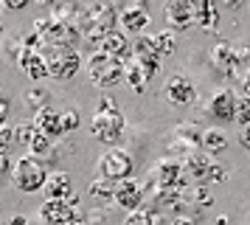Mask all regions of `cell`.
<instances>
[{"mask_svg": "<svg viewBox=\"0 0 250 225\" xmlns=\"http://www.w3.org/2000/svg\"><path fill=\"white\" fill-rule=\"evenodd\" d=\"M211 163H214V155H208L205 149H197V152H191V155H186V158H183L186 178H188V180H205Z\"/></svg>", "mask_w": 250, "mask_h": 225, "instance_id": "603a6c76", "label": "cell"}, {"mask_svg": "<svg viewBox=\"0 0 250 225\" xmlns=\"http://www.w3.org/2000/svg\"><path fill=\"white\" fill-rule=\"evenodd\" d=\"M228 146V135L222 127H205L203 130V149L208 155H219Z\"/></svg>", "mask_w": 250, "mask_h": 225, "instance_id": "484cf974", "label": "cell"}, {"mask_svg": "<svg viewBox=\"0 0 250 225\" xmlns=\"http://www.w3.org/2000/svg\"><path fill=\"white\" fill-rule=\"evenodd\" d=\"M28 3H34V0H0L3 11H23Z\"/></svg>", "mask_w": 250, "mask_h": 225, "instance_id": "d590c367", "label": "cell"}, {"mask_svg": "<svg viewBox=\"0 0 250 225\" xmlns=\"http://www.w3.org/2000/svg\"><path fill=\"white\" fill-rule=\"evenodd\" d=\"M42 194H45V200H68V197H73V180H70V175L62 172V169H54L48 175L45 186H42Z\"/></svg>", "mask_w": 250, "mask_h": 225, "instance_id": "7402d4cb", "label": "cell"}, {"mask_svg": "<svg viewBox=\"0 0 250 225\" xmlns=\"http://www.w3.org/2000/svg\"><path fill=\"white\" fill-rule=\"evenodd\" d=\"M113 3H118V0H113ZM126 3H129V0H124V6H126Z\"/></svg>", "mask_w": 250, "mask_h": 225, "instance_id": "f6af8a7d", "label": "cell"}, {"mask_svg": "<svg viewBox=\"0 0 250 225\" xmlns=\"http://www.w3.org/2000/svg\"><path fill=\"white\" fill-rule=\"evenodd\" d=\"M169 225H197V220H194L191 214H174L169 220Z\"/></svg>", "mask_w": 250, "mask_h": 225, "instance_id": "60d3db41", "label": "cell"}, {"mask_svg": "<svg viewBox=\"0 0 250 225\" xmlns=\"http://www.w3.org/2000/svg\"><path fill=\"white\" fill-rule=\"evenodd\" d=\"M34 135H37V127H34V121H31V118H25V121L14 124V138H17V144L28 146Z\"/></svg>", "mask_w": 250, "mask_h": 225, "instance_id": "d6a6232c", "label": "cell"}, {"mask_svg": "<svg viewBox=\"0 0 250 225\" xmlns=\"http://www.w3.org/2000/svg\"><path fill=\"white\" fill-rule=\"evenodd\" d=\"M146 189H183L186 183L191 180L186 178V169H183V160L174 155H163L158 158L146 172Z\"/></svg>", "mask_w": 250, "mask_h": 225, "instance_id": "8992f818", "label": "cell"}, {"mask_svg": "<svg viewBox=\"0 0 250 225\" xmlns=\"http://www.w3.org/2000/svg\"><path fill=\"white\" fill-rule=\"evenodd\" d=\"M14 144H17V138H14V127L9 121H3L0 124V152H9Z\"/></svg>", "mask_w": 250, "mask_h": 225, "instance_id": "e575fe53", "label": "cell"}, {"mask_svg": "<svg viewBox=\"0 0 250 225\" xmlns=\"http://www.w3.org/2000/svg\"><path fill=\"white\" fill-rule=\"evenodd\" d=\"M208 62L214 70H219L222 76L230 79L233 68H236V51H233V40H216L208 51Z\"/></svg>", "mask_w": 250, "mask_h": 225, "instance_id": "ac0fdd59", "label": "cell"}, {"mask_svg": "<svg viewBox=\"0 0 250 225\" xmlns=\"http://www.w3.org/2000/svg\"><path fill=\"white\" fill-rule=\"evenodd\" d=\"M115 183H118V180L96 175V180H90V186H87V194H90L93 200H99V202H110L113 194H115Z\"/></svg>", "mask_w": 250, "mask_h": 225, "instance_id": "4316f807", "label": "cell"}, {"mask_svg": "<svg viewBox=\"0 0 250 225\" xmlns=\"http://www.w3.org/2000/svg\"><path fill=\"white\" fill-rule=\"evenodd\" d=\"M124 127H126V118L121 112V107L115 104V99L110 93H102L90 118V135L107 146H115L121 141V135H124Z\"/></svg>", "mask_w": 250, "mask_h": 225, "instance_id": "6da1fadb", "label": "cell"}, {"mask_svg": "<svg viewBox=\"0 0 250 225\" xmlns=\"http://www.w3.org/2000/svg\"><path fill=\"white\" fill-rule=\"evenodd\" d=\"M135 169V155L124 149V146H107L99 160H96V175L102 178H110V180H124L132 175Z\"/></svg>", "mask_w": 250, "mask_h": 225, "instance_id": "ba28073f", "label": "cell"}, {"mask_svg": "<svg viewBox=\"0 0 250 225\" xmlns=\"http://www.w3.org/2000/svg\"><path fill=\"white\" fill-rule=\"evenodd\" d=\"M160 73V62H152V59H141V56L126 54L124 56V82L135 93H144L149 90L152 79Z\"/></svg>", "mask_w": 250, "mask_h": 225, "instance_id": "30bf717a", "label": "cell"}, {"mask_svg": "<svg viewBox=\"0 0 250 225\" xmlns=\"http://www.w3.org/2000/svg\"><path fill=\"white\" fill-rule=\"evenodd\" d=\"M9 112H12V99L0 90V124L3 121H9Z\"/></svg>", "mask_w": 250, "mask_h": 225, "instance_id": "8d00e7d4", "label": "cell"}, {"mask_svg": "<svg viewBox=\"0 0 250 225\" xmlns=\"http://www.w3.org/2000/svg\"><path fill=\"white\" fill-rule=\"evenodd\" d=\"M87 79H90L93 88H99L102 93L113 90L118 82H124V59L104 54V51H93L87 56Z\"/></svg>", "mask_w": 250, "mask_h": 225, "instance_id": "3957f363", "label": "cell"}, {"mask_svg": "<svg viewBox=\"0 0 250 225\" xmlns=\"http://www.w3.org/2000/svg\"><path fill=\"white\" fill-rule=\"evenodd\" d=\"M233 121L239 127L250 124V90H236V115H233Z\"/></svg>", "mask_w": 250, "mask_h": 225, "instance_id": "f546056e", "label": "cell"}, {"mask_svg": "<svg viewBox=\"0 0 250 225\" xmlns=\"http://www.w3.org/2000/svg\"><path fill=\"white\" fill-rule=\"evenodd\" d=\"M194 0H166L163 3V22L171 31H188L194 25Z\"/></svg>", "mask_w": 250, "mask_h": 225, "instance_id": "5bb4252c", "label": "cell"}, {"mask_svg": "<svg viewBox=\"0 0 250 225\" xmlns=\"http://www.w3.org/2000/svg\"><path fill=\"white\" fill-rule=\"evenodd\" d=\"M205 115H211L214 121L228 124L236 115V90L233 88H216L205 99Z\"/></svg>", "mask_w": 250, "mask_h": 225, "instance_id": "7c38bea8", "label": "cell"}, {"mask_svg": "<svg viewBox=\"0 0 250 225\" xmlns=\"http://www.w3.org/2000/svg\"><path fill=\"white\" fill-rule=\"evenodd\" d=\"M14 65H17V70L23 73V76H28L31 82H42V79L48 76V65H45V56H42V51L37 48V45H23V51L17 54V59H14Z\"/></svg>", "mask_w": 250, "mask_h": 225, "instance_id": "9a60e30c", "label": "cell"}, {"mask_svg": "<svg viewBox=\"0 0 250 225\" xmlns=\"http://www.w3.org/2000/svg\"><path fill=\"white\" fill-rule=\"evenodd\" d=\"M31 31H34V37H37V45H73V48L82 45V31L79 28L54 20L51 14H48V17L31 20Z\"/></svg>", "mask_w": 250, "mask_h": 225, "instance_id": "5b68a950", "label": "cell"}, {"mask_svg": "<svg viewBox=\"0 0 250 225\" xmlns=\"http://www.w3.org/2000/svg\"><path fill=\"white\" fill-rule=\"evenodd\" d=\"M12 158H9V152H0V180L9 178V172H12Z\"/></svg>", "mask_w": 250, "mask_h": 225, "instance_id": "74e56055", "label": "cell"}, {"mask_svg": "<svg viewBox=\"0 0 250 225\" xmlns=\"http://www.w3.org/2000/svg\"><path fill=\"white\" fill-rule=\"evenodd\" d=\"M203 149V127L197 121H180L177 127H171V133L166 135V152L174 158H186Z\"/></svg>", "mask_w": 250, "mask_h": 225, "instance_id": "52a82bcc", "label": "cell"}, {"mask_svg": "<svg viewBox=\"0 0 250 225\" xmlns=\"http://www.w3.org/2000/svg\"><path fill=\"white\" fill-rule=\"evenodd\" d=\"M51 17L65 25H73L79 28L82 37H84V25H87V11H84V3L82 0H59L51 6Z\"/></svg>", "mask_w": 250, "mask_h": 225, "instance_id": "2e32d148", "label": "cell"}, {"mask_svg": "<svg viewBox=\"0 0 250 225\" xmlns=\"http://www.w3.org/2000/svg\"><path fill=\"white\" fill-rule=\"evenodd\" d=\"M129 54L141 56V59H152V62H160L163 59L158 51V43H155V34H138V37H132Z\"/></svg>", "mask_w": 250, "mask_h": 225, "instance_id": "d4e9b609", "label": "cell"}, {"mask_svg": "<svg viewBox=\"0 0 250 225\" xmlns=\"http://www.w3.org/2000/svg\"><path fill=\"white\" fill-rule=\"evenodd\" d=\"M163 99L169 101L171 107H191L200 99V90L191 82V76L186 73H171L166 82H163Z\"/></svg>", "mask_w": 250, "mask_h": 225, "instance_id": "8fae6325", "label": "cell"}, {"mask_svg": "<svg viewBox=\"0 0 250 225\" xmlns=\"http://www.w3.org/2000/svg\"><path fill=\"white\" fill-rule=\"evenodd\" d=\"M31 121H34L37 133L48 135V138H54V141H59L62 138V124H59V110L54 107V104H48V107H40V110L31 112Z\"/></svg>", "mask_w": 250, "mask_h": 225, "instance_id": "ffe728a7", "label": "cell"}, {"mask_svg": "<svg viewBox=\"0 0 250 225\" xmlns=\"http://www.w3.org/2000/svg\"><path fill=\"white\" fill-rule=\"evenodd\" d=\"M34 3H40V6H48V9H51L54 3H59V0H34Z\"/></svg>", "mask_w": 250, "mask_h": 225, "instance_id": "7bdbcfd3", "label": "cell"}, {"mask_svg": "<svg viewBox=\"0 0 250 225\" xmlns=\"http://www.w3.org/2000/svg\"><path fill=\"white\" fill-rule=\"evenodd\" d=\"M239 146H242V149H245V152H250V124H245V127H242V130H239Z\"/></svg>", "mask_w": 250, "mask_h": 225, "instance_id": "f35d334b", "label": "cell"}, {"mask_svg": "<svg viewBox=\"0 0 250 225\" xmlns=\"http://www.w3.org/2000/svg\"><path fill=\"white\" fill-rule=\"evenodd\" d=\"M118 28L129 37L146 34L149 28V9L146 6H124L118 11Z\"/></svg>", "mask_w": 250, "mask_h": 225, "instance_id": "d6986e66", "label": "cell"}, {"mask_svg": "<svg viewBox=\"0 0 250 225\" xmlns=\"http://www.w3.org/2000/svg\"><path fill=\"white\" fill-rule=\"evenodd\" d=\"M129 45H132V37H129V34H124L121 28H113V31L102 40L99 51H104V54H113V56H118V59H124V56L129 54Z\"/></svg>", "mask_w": 250, "mask_h": 225, "instance_id": "cb8c5ba5", "label": "cell"}, {"mask_svg": "<svg viewBox=\"0 0 250 225\" xmlns=\"http://www.w3.org/2000/svg\"><path fill=\"white\" fill-rule=\"evenodd\" d=\"M155 43H158L160 56H174V54H177V31L163 28V31L155 34Z\"/></svg>", "mask_w": 250, "mask_h": 225, "instance_id": "f1b7e54d", "label": "cell"}, {"mask_svg": "<svg viewBox=\"0 0 250 225\" xmlns=\"http://www.w3.org/2000/svg\"><path fill=\"white\" fill-rule=\"evenodd\" d=\"M23 45H25V37L20 31H6L3 34V40H0V54H3V59L14 62L17 54L23 51Z\"/></svg>", "mask_w": 250, "mask_h": 225, "instance_id": "83f0119b", "label": "cell"}, {"mask_svg": "<svg viewBox=\"0 0 250 225\" xmlns=\"http://www.w3.org/2000/svg\"><path fill=\"white\" fill-rule=\"evenodd\" d=\"M70 220H84L82 200L73 194L68 200H45L40 205V223L42 225H65Z\"/></svg>", "mask_w": 250, "mask_h": 225, "instance_id": "9c48e42d", "label": "cell"}, {"mask_svg": "<svg viewBox=\"0 0 250 225\" xmlns=\"http://www.w3.org/2000/svg\"><path fill=\"white\" fill-rule=\"evenodd\" d=\"M48 65V76L65 82V79L76 76V70L82 68V54L73 45H37Z\"/></svg>", "mask_w": 250, "mask_h": 225, "instance_id": "277c9868", "label": "cell"}, {"mask_svg": "<svg viewBox=\"0 0 250 225\" xmlns=\"http://www.w3.org/2000/svg\"><path fill=\"white\" fill-rule=\"evenodd\" d=\"M59 124H62V133L70 135V133H76L79 130V124H82V115L76 107H65V110H59Z\"/></svg>", "mask_w": 250, "mask_h": 225, "instance_id": "1f68e13d", "label": "cell"}, {"mask_svg": "<svg viewBox=\"0 0 250 225\" xmlns=\"http://www.w3.org/2000/svg\"><path fill=\"white\" fill-rule=\"evenodd\" d=\"M65 225H87L84 220H70V223H65Z\"/></svg>", "mask_w": 250, "mask_h": 225, "instance_id": "ee69618b", "label": "cell"}, {"mask_svg": "<svg viewBox=\"0 0 250 225\" xmlns=\"http://www.w3.org/2000/svg\"><path fill=\"white\" fill-rule=\"evenodd\" d=\"M180 197H183V208H208L214 205V194L208 189V183L203 180H191L180 189Z\"/></svg>", "mask_w": 250, "mask_h": 225, "instance_id": "44dd1931", "label": "cell"}, {"mask_svg": "<svg viewBox=\"0 0 250 225\" xmlns=\"http://www.w3.org/2000/svg\"><path fill=\"white\" fill-rule=\"evenodd\" d=\"M194 25H200V31L205 34H216L219 22H222V9L219 0H194Z\"/></svg>", "mask_w": 250, "mask_h": 225, "instance_id": "e0dca14e", "label": "cell"}, {"mask_svg": "<svg viewBox=\"0 0 250 225\" xmlns=\"http://www.w3.org/2000/svg\"><path fill=\"white\" fill-rule=\"evenodd\" d=\"M48 104H51V93H48L45 88H31L25 93V107L31 112L40 110V107H48Z\"/></svg>", "mask_w": 250, "mask_h": 225, "instance_id": "4dcf8cb0", "label": "cell"}, {"mask_svg": "<svg viewBox=\"0 0 250 225\" xmlns=\"http://www.w3.org/2000/svg\"><path fill=\"white\" fill-rule=\"evenodd\" d=\"M228 178H230V166H228V163H219V160H214V163L208 166V175H205L203 183H225Z\"/></svg>", "mask_w": 250, "mask_h": 225, "instance_id": "836d02e7", "label": "cell"}, {"mask_svg": "<svg viewBox=\"0 0 250 225\" xmlns=\"http://www.w3.org/2000/svg\"><path fill=\"white\" fill-rule=\"evenodd\" d=\"M113 202L124 211H132V208H141L146 202V183L135 180L132 175L124 180L115 183V194H113Z\"/></svg>", "mask_w": 250, "mask_h": 225, "instance_id": "4fadbf2b", "label": "cell"}, {"mask_svg": "<svg viewBox=\"0 0 250 225\" xmlns=\"http://www.w3.org/2000/svg\"><path fill=\"white\" fill-rule=\"evenodd\" d=\"M9 225H31V220L25 214H14L12 220H9Z\"/></svg>", "mask_w": 250, "mask_h": 225, "instance_id": "b9f144b4", "label": "cell"}, {"mask_svg": "<svg viewBox=\"0 0 250 225\" xmlns=\"http://www.w3.org/2000/svg\"><path fill=\"white\" fill-rule=\"evenodd\" d=\"M48 175H51V169H48L45 160H40V158H34L31 152H25L23 158H17V160L12 163L9 180H12V186L17 191L34 194V191H42Z\"/></svg>", "mask_w": 250, "mask_h": 225, "instance_id": "7a4b0ae2", "label": "cell"}, {"mask_svg": "<svg viewBox=\"0 0 250 225\" xmlns=\"http://www.w3.org/2000/svg\"><path fill=\"white\" fill-rule=\"evenodd\" d=\"M245 3H250V0H219V9L239 11V9H245Z\"/></svg>", "mask_w": 250, "mask_h": 225, "instance_id": "ab89813d", "label": "cell"}]
</instances>
